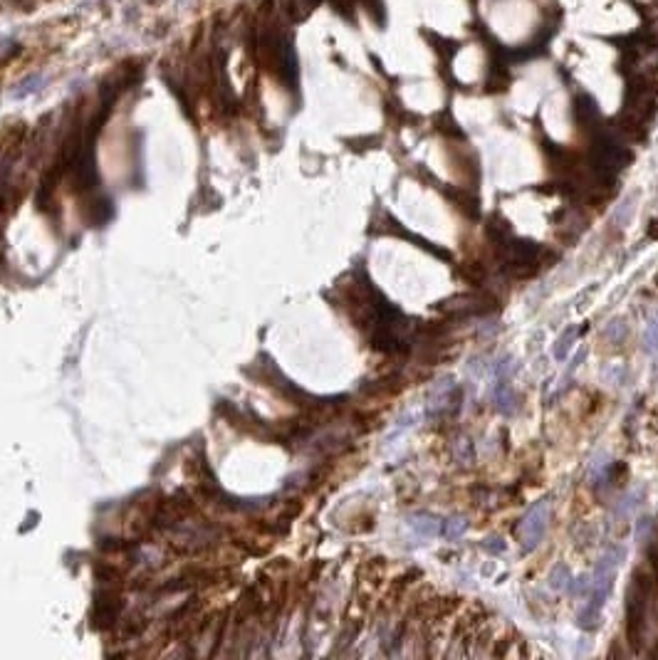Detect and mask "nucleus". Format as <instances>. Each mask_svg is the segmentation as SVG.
<instances>
[{
  "label": "nucleus",
  "mask_w": 658,
  "mask_h": 660,
  "mask_svg": "<svg viewBox=\"0 0 658 660\" xmlns=\"http://www.w3.org/2000/svg\"><path fill=\"white\" fill-rule=\"evenodd\" d=\"M547 517H550V505L547 502H537L534 507L528 509V514H525V519H522V525H520V536H522L525 552H532L539 544V539L545 534Z\"/></svg>",
  "instance_id": "nucleus-1"
},
{
  "label": "nucleus",
  "mask_w": 658,
  "mask_h": 660,
  "mask_svg": "<svg viewBox=\"0 0 658 660\" xmlns=\"http://www.w3.org/2000/svg\"><path fill=\"white\" fill-rule=\"evenodd\" d=\"M411 527H414L416 534H419L421 539H428V536L438 534L443 525H441V522H438L436 517H431V514L421 512V514H416V517H414V522H411Z\"/></svg>",
  "instance_id": "nucleus-2"
},
{
  "label": "nucleus",
  "mask_w": 658,
  "mask_h": 660,
  "mask_svg": "<svg viewBox=\"0 0 658 660\" xmlns=\"http://www.w3.org/2000/svg\"><path fill=\"white\" fill-rule=\"evenodd\" d=\"M466 530H468V522H466V519H458V517L448 519V522L441 527V532H443V536H446V539H458V536L463 534Z\"/></svg>",
  "instance_id": "nucleus-3"
},
{
  "label": "nucleus",
  "mask_w": 658,
  "mask_h": 660,
  "mask_svg": "<svg viewBox=\"0 0 658 660\" xmlns=\"http://www.w3.org/2000/svg\"><path fill=\"white\" fill-rule=\"evenodd\" d=\"M577 337V329L574 327H569L567 332H564V337L557 341V346H555V356L557 359H564L567 356V351H569V346H572V339Z\"/></svg>",
  "instance_id": "nucleus-4"
},
{
  "label": "nucleus",
  "mask_w": 658,
  "mask_h": 660,
  "mask_svg": "<svg viewBox=\"0 0 658 660\" xmlns=\"http://www.w3.org/2000/svg\"><path fill=\"white\" fill-rule=\"evenodd\" d=\"M643 341H646V351H658V314L653 316L651 324H648Z\"/></svg>",
  "instance_id": "nucleus-5"
},
{
  "label": "nucleus",
  "mask_w": 658,
  "mask_h": 660,
  "mask_svg": "<svg viewBox=\"0 0 658 660\" xmlns=\"http://www.w3.org/2000/svg\"><path fill=\"white\" fill-rule=\"evenodd\" d=\"M567 566H559V569H555V574H552V586L555 589H564L567 586Z\"/></svg>",
  "instance_id": "nucleus-6"
},
{
  "label": "nucleus",
  "mask_w": 658,
  "mask_h": 660,
  "mask_svg": "<svg viewBox=\"0 0 658 660\" xmlns=\"http://www.w3.org/2000/svg\"><path fill=\"white\" fill-rule=\"evenodd\" d=\"M631 198H626L624 203H621V215L616 213V220H618V226H626V220H629V215H631Z\"/></svg>",
  "instance_id": "nucleus-7"
},
{
  "label": "nucleus",
  "mask_w": 658,
  "mask_h": 660,
  "mask_svg": "<svg viewBox=\"0 0 658 660\" xmlns=\"http://www.w3.org/2000/svg\"><path fill=\"white\" fill-rule=\"evenodd\" d=\"M591 589L589 576H582V579H574V593H587Z\"/></svg>",
  "instance_id": "nucleus-8"
}]
</instances>
